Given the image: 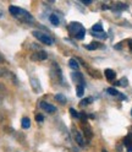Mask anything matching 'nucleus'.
<instances>
[{"instance_id": "nucleus-1", "label": "nucleus", "mask_w": 132, "mask_h": 152, "mask_svg": "<svg viewBox=\"0 0 132 152\" xmlns=\"http://www.w3.org/2000/svg\"><path fill=\"white\" fill-rule=\"evenodd\" d=\"M9 11H10V14H11L14 17L18 18V20H21L22 22L32 23V22L34 21L33 16H32L30 12L26 11V10H23V9H21V7H18V6L10 5V6H9Z\"/></svg>"}, {"instance_id": "nucleus-14", "label": "nucleus", "mask_w": 132, "mask_h": 152, "mask_svg": "<svg viewBox=\"0 0 132 152\" xmlns=\"http://www.w3.org/2000/svg\"><path fill=\"white\" fill-rule=\"evenodd\" d=\"M55 99L58 101V102H60L61 104H65V103H66V97L64 96V94H61V93L55 94Z\"/></svg>"}, {"instance_id": "nucleus-7", "label": "nucleus", "mask_w": 132, "mask_h": 152, "mask_svg": "<svg viewBox=\"0 0 132 152\" xmlns=\"http://www.w3.org/2000/svg\"><path fill=\"white\" fill-rule=\"evenodd\" d=\"M73 136H75V141H76V142H77V144H78L80 146H83V145H84V140H83V136L80 134L78 131H75Z\"/></svg>"}, {"instance_id": "nucleus-31", "label": "nucleus", "mask_w": 132, "mask_h": 152, "mask_svg": "<svg viewBox=\"0 0 132 152\" xmlns=\"http://www.w3.org/2000/svg\"><path fill=\"white\" fill-rule=\"evenodd\" d=\"M102 152H108V151H107V150H103V151H102Z\"/></svg>"}, {"instance_id": "nucleus-28", "label": "nucleus", "mask_w": 132, "mask_h": 152, "mask_svg": "<svg viewBox=\"0 0 132 152\" xmlns=\"http://www.w3.org/2000/svg\"><path fill=\"white\" fill-rule=\"evenodd\" d=\"M5 61V59H4V56L3 55H0V63H4Z\"/></svg>"}, {"instance_id": "nucleus-3", "label": "nucleus", "mask_w": 132, "mask_h": 152, "mask_svg": "<svg viewBox=\"0 0 132 152\" xmlns=\"http://www.w3.org/2000/svg\"><path fill=\"white\" fill-rule=\"evenodd\" d=\"M48 58V54H46L45 50H38L33 54H31V60L33 61H43Z\"/></svg>"}, {"instance_id": "nucleus-25", "label": "nucleus", "mask_w": 132, "mask_h": 152, "mask_svg": "<svg viewBox=\"0 0 132 152\" xmlns=\"http://www.w3.org/2000/svg\"><path fill=\"white\" fill-rule=\"evenodd\" d=\"M82 4H84V5H91V4H92V0H82Z\"/></svg>"}, {"instance_id": "nucleus-15", "label": "nucleus", "mask_w": 132, "mask_h": 152, "mask_svg": "<svg viewBox=\"0 0 132 152\" xmlns=\"http://www.w3.org/2000/svg\"><path fill=\"white\" fill-rule=\"evenodd\" d=\"M100 44L98 43V42H92L91 44H88V45H86V48L88 49V50H94V49H97L98 47H99Z\"/></svg>"}, {"instance_id": "nucleus-24", "label": "nucleus", "mask_w": 132, "mask_h": 152, "mask_svg": "<svg viewBox=\"0 0 132 152\" xmlns=\"http://www.w3.org/2000/svg\"><path fill=\"white\" fill-rule=\"evenodd\" d=\"M36 120L38 121V123H42L44 120V117L42 115V114H37V115H36Z\"/></svg>"}, {"instance_id": "nucleus-5", "label": "nucleus", "mask_w": 132, "mask_h": 152, "mask_svg": "<svg viewBox=\"0 0 132 152\" xmlns=\"http://www.w3.org/2000/svg\"><path fill=\"white\" fill-rule=\"evenodd\" d=\"M39 106L46 113H54V112H56V107L53 106V104H50V103H48V102H41Z\"/></svg>"}, {"instance_id": "nucleus-23", "label": "nucleus", "mask_w": 132, "mask_h": 152, "mask_svg": "<svg viewBox=\"0 0 132 152\" xmlns=\"http://www.w3.org/2000/svg\"><path fill=\"white\" fill-rule=\"evenodd\" d=\"M84 36H86V30H82V31L76 36V38H78V39H83Z\"/></svg>"}, {"instance_id": "nucleus-4", "label": "nucleus", "mask_w": 132, "mask_h": 152, "mask_svg": "<svg viewBox=\"0 0 132 152\" xmlns=\"http://www.w3.org/2000/svg\"><path fill=\"white\" fill-rule=\"evenodd\" d=\"M82 30H84V28H83L82 25L78 23V22H72V23L69 25V32H70L71 34H75V37H76Z\"/></svg>"}, {"instance_id": "nucleus-12", "label": "nucleus", "mask_w": 132, "mask_h": 152, "mask_svg": "<svg viewBox=\"0 0 132 152\" xmlns=\"http://www.w3.org/2000/svg\"><path fill=\"white\" fill-rule=\"evenodd\" d=\"M53 66H54V68H55V72H56V75H58V79H59V81L61 82V80H62V72H61V70H60V68H59V65L58 64H53Z\"/></svg>"}, {"instance_id": "nucleus-26", "label": "nucleus", "mask_w": 132, "mask_h": 152, "mask_svg": "<svg viewBox=\"0 0 132 152\" xmlns=\"http://www.w3.org/2000/svg\"><path fill=\"white\" fill-rule=\"evenodd\" d=\"M6 74V71L4 70V69H0V77H1V76H4Z\"/></svg>"}, {"instance_id": "nucleus-2", "label": "nucleus", "mask_w": 132, "mask_h": 152, "mask_svg": "<svg viewBox=\"0 0 132 152\" xmlns=\"http://www.w3.org/2000/svg\"><path fill=\"white\" fill-rule=\"evenodd\" d=\"M32 34H33L39 42H42V43H44V44H46V45H51V44L54 43L53 38H51L50 36H48L46 33L42 32V31H33Z\"/></svg>"}, {"instance_id": "nucleus-18", "label": "nucleus", "mask_w": 132, "mask_h": 152, "mask_svg": "<svg viewBox=\"0 0 132 152\" xmlns=\"http://www.w3.org/2000/svg\"><path fill=\"white\" fill-rule=\"evenodd\" d=\"M84 135H86V136L88 137V140H91V139H92V130H91V128H89V126H86V128H84Z\"/></svg>"}, {"instance_id": "nucleus-16", "label": "nucleus", "mask_w": 132, "mask_h": 152, "mask_svg": "<svg viewBox=\"0 0 132 152\" xmlns=\"http://www.w3.org/2000/svg\"><path fill=\"white\" fill-rule=\"evenodd\" d=\"M83 88H84V85H77V87H76L77 91H76V93H77L78 97H82V96H83V91H84Z\"/></svg>"}, {"instance_id": "nucleus-8", "label": "nucleus", "mask_w": 132, "mask_h": 152, "mask_svg": "<svg viewBox=\"0 0 132 152\" xmlns=\"http://www.w3.org/2000/svg\"><path fill=\"white\" fill-rule=\"evenodd\" d=\"M31 85H32V88L34 90V92H37V93L41 92V85L37 79H31Z\"/></svg>"}, {"instance_id": "nucleus-29", "label": "nucleus", "mask_w": 132, "mask_h": 152, "mask_svg": "<svg viewBox=\"0 0 132 152\" xmlns=\"http://www.w3.org/2000/svg\"><path fill=\"white\" fill-rule=\"evenodd\" d=\"M127 152H132V145L127 147Z\"/></svg>"}, {"instance_id": "nucleus-10", "label": "nucleus", "mask_w": 132, "mask_h": 152, "mask_svg": "<svg viewBox=\"0 0 132 152\" xmlns=\"http://www.w3.org/2000/svg\"><path fill=\"white\" fill-rule=\"evenodd\" d=\"M21 125H22V129H30V126H31V120H30V118H27V117L22 118Z\"/></svg>"}, {"instance_id": "nucleus-11", "label": "nucleus", "mask_w": 132, "mask_h": 152, "mask_svg": "<svg viewBox=\"0 0 132 152\" xmlns=\"http://www.w3.org/2000/svg\"><path fill=\"white\" fill-rule=\"evenodd\" d=\"M49 21H50V22H51V25H54V26H59V23H60L59 17L56 16L55 14H51V15L49 16Z\"/></svg>"}, {"instance_id": "nucleus-21", "label": "nucleus", "mask_w": 132, "mask_h": 152, "mask_svg": "<svg viewBox=\"0 0 132 152\" xmlns=\"http://www.w3.org/2000/svg\"><path fill=\"white\" fill-rule=\"evenodd\" d=\"M70 114H71V115L73 117V118H76V119H78L81 115H80V114L76 112V110H75L73 108H70Z\"/></svg>"}, {"instance_id": "nucleus-19", "label": "nucleus", "mask_w": 132, "mask_h": 152, "mask_svg": "<svg viewBox=\"0 0 132 152\" xmlns=\"http://www.w3.org/2000/svg\"><path fill=\"white\" fill-rule=\"evenodd\" d=\"M124 145H125L126 147H128V146L132 145V139H131L130 136H126V137L124 139Z\"/></svg>"}, {"instance_id": "nucleus-17", "label": "nucleus", "mask_w": 132, "mask_h": 152, "mask_svg": "<svg viewBox=\"0 0 132 152\" xmlns=\"http://www.w3.org/2000/svg\"><path fill=\"white\" fill-rule=\"evenodd\" d=\"M107 92H108L109 94H111V96H120L119 91H117V90H115L114 87H109V88L107 90Z\"/></svg>"}, {"instance_id": "nucleus-13", "label": "nucleus", "mask_w": 132, "mask_h": 152, "mask_svg": "<svg viewBox=\"0 0 132 152\" xmlns=\"http://www.w3.org/2000/svg\"><path fill=\"white\" fill-rule=\"evenodd\" d=\"M92 31H93V33H102V32H104V31H103V27H102L100 23L94 25V26L92 27Z\"/></svg>"}, {"instance_id": "nucleus-32", "label": "nucleus", "mask_w": 132, "mask_h": 152, "mask_svg": "<svg viewBox=\"0 0 132 152\" xmlns=\"http://www.w3.org/2000/svg\"><path fill=\"white\" fill-rule=\"evenodd\" d=\"M131 114H132V110H131Z\"/></svg>"}, {"instance_id": "nucleus-27", "label": "nucleus", "mask_w": 132, "mask_h": 152, "mask_svg": "<svg viewBox=\"0 0 132 152\" xmlns=\"http://www.w3.org/2000/svg\"><path fill=\"white\" fill-rule=\"evenodd\" d=\"M128 47H130V49L132 50V38H131V39L128 41Z\"/></svg>"}, {"instance_id": "nucleus-9", "label": "nucleus", "mask_w": 132, "mask_h": 152, "mask_svg": "<svg viewBox=\"0 0 132 152\" xmlns=\"http://www.w3.org/2000/svg\"><path fill=\"white\" fill-rule=\"evenodd\" d=\"M69 66H70L72 70H78V69H80V65H78V63H77V59H75V58L70 59V61H69Z\"/></svg>"}, {"instance_id": "nucleus-30", "label": "nucleus", "mask_w": 132, "mask_h": 152, "mask_svg": "<svg viewBox=\"0 0 132 152\" xmlns=\"http://www.w3.org/2000/svg\"><path fill=\"white\" fill-rule=\"evenodd\" d=\"M1 16H3V11H1V10H0V17H1Z\"/></svg>"}, {"instance_id": "nucleus-22", "label": "nucleus", "mask_w": 132, "mask_h": 152, "mask_svg": "<svg viewBox=\"0 0 132 152\" xmlns=\"http://www.w3.org/2000/svg\"><path fill=\"white\" fill-rule=\"evenodd\" d=\"M127 83H128V81H127L126 77H122L121 81L117 82V85H120V86H127Z\"/></svg>"}, {"instance_id": "nucleus-20", "label": "nucleus", "mask_w": 132, "mask_h": 152, "mask_svg": "<svg viewBox=\"0 0 132 152\" xmlns=\"http://www.w3.org/2000/svg\"><path fill=\"white\" fill-rule=\"evenodd\" d=\"M93 102V98L92 97H88V98H84L82 102H81V106H87V104L92 103Z\"/></svg>"}, {"instance_id": "nucleus-6", "label": "nucleus", "mask_w": 132, "mask_h": 152, "mask_svg": "<svg viewBox=\"0 0 132 152\" xmlns=\"http://www.w3.org/2000/svg\"><path fill=\"white\" fill-rule=\"evenodd\" d=\"M104 74H105L107 80H109V81H112V80L115 79V76H116L115 71H114V70H111V69H107V70L104 71Z\"/></svg>"}]
</instances>
